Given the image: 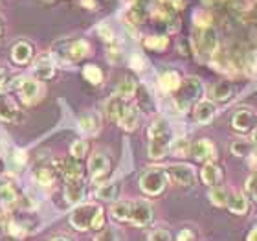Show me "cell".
<instances>
[{
    "instance_id": "obj_2",
    "label": "cell",
    "mask_w": 257,
    "mask_h": 241,
    "mask_svg": "<svg viewBox=\"0 0 257 241\" xmlns=\"http://www.w3.org/2000/svg\"><path fill=\"white\" fill-rule=\"evenodd\" d=\"M105 223V215H103V208L96 203H85L79 204L77 208L70 214V225L74 226L75 230H90L96 228L99 230Z\"/></svg>"
},
{
    "instance_id": "obj_49",
    "label": "cell",
    "mask_w": 257,
    "mask_h": 241,
    "mask_svg": "<svg viewBox=\"0 0 257 241\" xmlns=\"http://www.w3.org/2000/svg\"><path fill=\"white\" fill-rule=\"evenodd\" d=\"M52 241H70V239H66V237H54Z\"/></svg>"
},
{
    "instance_id": "obj_3",
    "label": "cell",
    "mask_w": 257,
    "mask_h": 241,
    "mask_svg": "<svg viewBox=\"0 0 257 241\" xmlns=\"http://www.w3.org/2000/svg\"><path fill=\"white\" fill-rule=\"evenodd\" d=\"M202 94V83L198 77H186L182 79L180 87H178V91L175 92V105L180 113H188L189 109L198 102V98Z\"/></svg>"
},
{
    "instance_id": "obj_24",
    "label": "cell",
    "mask_w": 257,
    "mask_h": 241,
    "mask_svg": "<svg viewBox=\"0 0 257 241\" xmlns=\"http://www.w3.org/2000/svg\"><path fill=\"white\" fill-rule=\"evenodd\" d=\"M17 116H19V109H17L13 98L0 92V118L6 122H13V120H17Z\"/></svg>"
},
{
    "instance_id": "obj_47",
    "label": "cell",
    "mask_w": 257,
    "mask_h": 241,
    "mask_svg": "<svg viewBox=\"0 0 257 241\" xmlns=\"http://www.w3.org/2000/svg\"><path fill=\"white\" fill-rule=\"evenodd\" d=\"M246 241H257V226L253 228L250 234H248V237H246Z\"/></svg>"
},
{
    "instance_id": "obj_43",
    "label": "cell",
    "mask_w": 257,
    "mask_h": 241,
    "mask_svg": "<svg viewBox=\"0 0 257 241\" xmlns=\"http://www.w3.org/2000/svg\"><path fill=\"white\" fill-rule=\"evenodd\" d=\"M97 32H99V35H101L107 43H112L114 33H112V30H110V26H107V24H101V26L97 28Z\"/></svg>"
},
{
    "instance_id": "obj_46",
    "label": "cell",
    "mask_w": 257,
    "mask_h": 241,
    "mask_svg": "<svg viewBox=\"0 0 257 241\" xmlns=\"http://www.w3.org/2000/svg\"><path fill=\"white\" fill-rule=\"evenodd\" d=\"M81 4L85 6H88V10H97V2L96 0H81Z\"/></svg>"
},
{
    "instance_id": "obj_45",
    "label": "cell",
    "mask_w": 257,
    "mask_h": 241,
    "mask_svg": "<svg viewBox=\"0 0 257 241\" xmlns=\"http://www.w3.org/2000/svg\"><path fill=\"white\" fill-rule=\"evenodd\" d=\"M191 239H193V232L186 228V230H182L180 234H178V239L177 241H191Z\"/></svg>"
},
{
    "instance_id": "obj_17",
    "label": "cell",
    "mask_w": 257,
    "mask_h": 241,
    "mask_svg": "<svg viewBox=\"0 0 257 241\" xmlns=\"http://www.w3.org/2000/svg\"><path fill=\"white\" fill-rule=\"evenodd\" d=\"M11 59L17 64H28L33 59V46L28 41H19L11 48Z\"/></svg>"
},
{
    "instance_id": "obj_12",
    "label": "cell",
    "mask_w": 257,
    "mask_h": 241,
    "mask_svg": "<svg viewBox=\"0 0 257 241\" xmlns=\"http://www.w3.org/2000/svg\"><path fill=\"white\" fill-rule=\"evenodd\" d=\"M19 94H21L22 102L26 105H32V103L39 102L41 100V92H43V87L39 83V79H22L19 85Z\"/></svg>"
},
{
    "instance_id": "obj_8",
    "label": "cell",
    "mask_w": 257,
    "mask_h": 241,
    "mask_svg": "<svg viewBox=\"0 0 257 241\" xmlns=\"http://www.w3.org/2000/svg\"><path fill=\"white\" fill-rule=\"evenodd\" d=\"M110 172V158L105 153H94L88 160V173L94 182H101Z\"/></svg>"
},
{
    "instance_id": "obj_15",
    "label": "cell",
    "mask_w": 257,
    "mask_h": 241,
    "mask_svg": "<svg viewBox=\"0 0 257 241\" xmlns=\"http://www.w3.org/2000/svg\"><path fill=\"white\" fill-rule=\"evenodd\" d=\"M224 177V173H222V168L219 164H215V162H206L204 168L200 170V179H202L204 184H208V186H219L220 181Z\"/></svg>"
},
{
    "instance_id": "obj_30",
    "label": "cell",
    "mask_w": 257,
    "mask_h": 241,
    "mask_svg": "<svg viewBox=\"0 0 257 241\" xmlns=\"http://www.w3.org/2000/svg\"><path fill=\"white\" fill-rule=\"evenodd\" d=\"M145 48L153 50V52H164L169 46V39L166 35H149L144 39Z\"/></svg>"
},
{
    "instance_id": "obj_42",
    "label": "cell",
    "mask_w": 257,
    "mask_h": 241,
    "mask_svg": "<svg viewBox=\"0 0 257 241\" xmlns=\"http://www.w3.org/2000/svg\"><path fill=\"white\" fill-rule=\"evenodd\" d=\"M94 241H118V236H116V232L112 228H105V230H101L97 234Z\"/></svg>"
},
{
    "instance_id": "obj_36",
    "label": "cell",
    "mask_w": 257,
    "mask_h": 241,
    "mask_svg": "<svg viewBox=\"0 0 257 241\" xmlns=\"http://www.w3.org/2000/svg\"><path fill=\"white\" fill-rule=\"evenodd\" d=\"M209 201L215 204V206H226V201H228V190L222 186H213L209 190Z\"/></svg>"
},
{
    "instance_id": "obj_13",
    "label": "cell",
    "mask_w": 257,
    "mask_h": 241,
    "mask_svg": "<svg viewBox=\"0 0 257 241\" xmlns=\"http://www.w3.org/2000/svg\"><path fill=\"white\" fill-rule=\"evenodd\" d=\"M215 114H217V107L211 100H198L193 107V118L200 125H206V123L211 122L215 118Z\"/></svg>"
},
{
    "instance_id": "obj_27",
    "label": "cell",
    "mask_w": 257,
    "mask_h": 241,
    "mask_svg": "<svg viewBox=\"0 0 257 241\" xmlns=\"http://www.w3.org/2000/svg\"><path fill=\"white\" fill-rule=\"evenodd\" d=\"M79 125L86 134H96L101 129V120H99V116L96 113H86L81 116Z\"/></svg>"
},
{
    "instance_id": "obj_7",
    "label": "cell",
    "mask_w": 257,
    "mask_h": 241,
    "mask_svg": "<svg viewBox=\"0 0 257 241\" xmlns=\"http://www.w3.org/2000/svg\"><path fill=\"white\" fill-rule=\"evenodd\" d=\"M231 127L239 133H248L257 127V113L252 107H241L231 116Z\"/></svg>"
},
{
    "instance_id": "obj_34",
    "label": "cell",
    "mask_w": 257,
    "mask_h": 241,
    "mask_svg": "<svg viewBox=\"0 0 257 241\" xmlns=\"http://www.w3.org/2000/svg\"><path fill=\"white\" fill-rule=\"evenodd\" d=\"M35 181L41 184V186H52L55 182V173L54 170H50V168H39L35 170Z\"/></svg>"
},
{
    "instance_id": "obj_38",
    "label": "cell",
    "mask_w": 257,
    "mask_h": 241,
    "mask_svg": "<svg viewBox=\"0 0 257 241\" xmlns=\"http://www.w3.org/2000/svg\"><path fill=\"white\" fill-rule=\"evenodd\" d=\"M86 149H88V144H86L85 140H75L74 144L70 145V156L81 160V158L86 155Z\"/></svg>"
},
{
    "instance_id": "obj_19",
    "label": "cell",
    "mask_w": 257,
    "mask_h": 241,
    "mask_svg": "<svg viewBox=\"0 0 257 241\" xmlns=\"http://www.w3.org/2000/svg\"><path fill=\"white\" fill-rule=\"evenodd\" d=\"M138 123H140V107L128 103L127 109L121 114V118H119L118 125L121 129H125V131H134V129L138 127Z\"/></svg>"
},
{
    "instance_id": "obj_26",
    "label": "cell",
    "mask_w": 257,
    "mask_h": 241,
    "mask_svg": "<svg viewBox=\"0 0 257 241\" xmlns=\"http://www.w3.org/2000/svg\"><path fill=\"white\" fill-rule=\"evenodd\" d=\"M119 193H121V186H119V182H108V184H101V186L97 188L96 197L101 199V201L114 203V201L119 197Z\"/></svg>"
},
{
    "instance_id": "obj_22",
    "label": "cell",
    "mask_w": 257,
    "mask_h": 241,
    "mask_svg": "<svg viewBox=\"0 0 257 241\" xmlns=\"http://www.w3.org/2000/svg\"><path fill=\"white\" fill-rule=\"evenodd\" d=\"M233 96V85L230 81H217L213 87H211V102H220L224 103L228 102L230 98Z\"/></svg>"
},
{
    "instance_id": "obj_6",
    "label": "cell",
    "mask_w": 257,
    "mask_h": 241,
    "mask_svg": "<svg viewBox=\"0 0 257 241\" xmlns=\"http://www.w3.org/2000/svg\"><path fill=\"white\" fill-rule=\"evenodd\" d=\"M153 206L147 201H131L128 208V223L134 226H147L153 223Z\"/></svg>"
},
{
    "instance_id": "obj_1",
    "label": "cell",
    "mask_w": 257,
    "mask_h": 241,
    "mask_svg": "<svg viewBox=\"0 0 257 241\" xmlns=\"http://www.w3.org/2000/svg\"><path fill=\"white\" fill-rule=\"evenodd\" d=\"M149 158L151 160H160L169 153V145L173 142L171 125L166 118H156L151 123L149 131Z\"/></svg>"
},
{
    "instance_id": "obj_40",
    "label": "cell",
    "mask_w": 257,
    "mask_h": 241,
    "mask_svg": "<svg viewBox=\"0 0 257 241\" xmlns=\"http://www.w3.org/2000/svg\"><path fill=\"white\" fill-rule=\"evenodd\" d=\"M246 192L252 195L253 201H257V172H253L252 175L246 179Z\"/></svg>"
},
{
    "instance_id": "obj_14",
    "label": "cell",
    "mask_w": 257,
    "mask_h": 241,
    "mask_svg": "<svg viewBox=\"0 0 257 241\" xmlns=\"http://www.w3.org/2000/svg\"><path fill=\"white\" fill-rule=\"evenodd\" d=\"M70 61H81L85 59L86 55H90V44L86 43L85 39H75L66 43V48L63 52Z\"/></svg>"
},
{
    "instance_id": "obj_4",
    "label": "cell",
    "mask_w": 257,
    "mask_h": 241,
    "mask_svg": "<svg viewBox=\"0 0 257 241\" xmlns=\"http://www.w3.org/2000/svg\"><path fill=\"white\" fill-rule=\"evenodd\" d=\"M167 182H169V175H167L166 168H149L140 177V188L144 193L155 197L166 190Z\"/></svg>"
},
{
    "instance_id": "obj_37",
    "label": "cell",
    "mask_w": 257,
    "mask_h": 241,
    "mask_svg": "<svg viewBox=\"0 0 257 241\" xmlns=\"http://www.w3.org/2000/svg\"><path fill=\"white\" fill-rule=\"evenodd\" d=\"M211 21H213V17H211V13H209L208 10H198V11H195V15H193V22H195L197 28L213 26Z\"/></svg>"
},
{
    "instance_id": "obj_50",
    "label": "cell",
    "mask_w": 257,
    "mask_h": 241,
    "mask_svg": "<svg viewBox=\"0 0 257 241\" xmlns=\"http://www.w3.org/2000/svg\"><path fill=\"white\" fill-rule=\"evenodd\" d=\"M0 35H2V19H0Z\"/></svg>"
},
{
    "instance_id": "obj_21",
    "label": "cell",
    "mask_w": 257,
    "mask_h": 241,
    "mask_svg": "<svg viewBox=\"0 0 257 241\" xmlns=\"http://www.w3.org/2000/svg\"><path fill=\"white\" fill-rule=\"evenodd\" d=\"M127 105H128L127 100H123V98H119L114 94V96L107 102V105H105V113H107V116L112 120V122L118 123L119 118H121V114H123V111L127 109Z\"/></svg>"
},
{
    "instance_id": "obj_28",
    "label": "cell",
    "mask_w": 257,
    "mask_h": 241,
    "mask_svg": "<svg viewBox=\"0 0 257 241\" xmlns=\"http://www.w3.org/2000/svg\"><path fill=\"white\" fill-rule=\"evenodd\" d=\"M0 201H2L4 208H11L13 204H17L19 197H17L13 184H10V182H0Z\"/></svg>"
},
{
    "instance_id": "obj_11",
    "label": "cell",
    "mask_w": 257,
    "mask_h": 241,
    "mask_svg": "<svg viewBox=\"0 0 257 241\" xmlns=\"http://www.w3.org/2000/svg\"><path fill=\"white\" fill-rule=\"evenodd\" d=\"M55 166L61 172V175L66 179V182L83 179V166H81V162L77 158H74V156H66V158L55 160Z\"/></svg>"
},
{
    "instance_id": "obj_9",
    "label": "cell",
    "mask_w": 257,
    "mask_h": 241,
    "mask_svg": "<svg viewBox=\"0 0 257 241\" xmlns=\"http://www.w3.org/2000/svg\"><path fill=\"white\" fill-rule=\"evenodd\" d=\"M166 172L180 186H195V182H197L195 170L189 164H171Z\"/></svg>"
},
{
    "instance_id": "obj_16",
    "label": "cell",
    "mask_w": 257,
    "mask_h": 241,
    "mask_svg": "<svg viewBox=\"0 0 257 241\" xmlns=\"http://www.w3.org/2000/svg\"><path fill=\"white\" fill-rule=\"evenodd\" d=\"M182 83V77L178 72L175 70H166V72H162L158 75V87L162 89V92H166V94H175L178 91V87Z\"/></svg>"
},
{
    "instance_id": "obj_18",
    "label": "cell",
    "mask_w": 257,
    "mask_h": 241,
    "mask_svg": "<svg viewBox=\"0 0 257 241\" xmlns=\"http://www.w3.org/2000/svg\"><path fill=\"white\" fill-rule=\"evenodd\" d=\"M64 197L70 204H77L85 199V184H83V179H77V181H68L66 182V188H64Z\"/></svg>"
},
{
    "instance_id": "obj_23",
    "label": "cell",
    "mask_w": 257,
    "mask_h": 241,
    "mask_svg": "<svg viewBox=\"0 0 257 241\" xmlns=\"http://www.w3.org/2000/svg\"><path fill=\"white\" fill-rule=\"evenodd\" d=\"M226 206L231 214L242 215L248 212V199L239 192H231L228 193V201H226Z\"/></svg>"
},
{
    "instance_id": "obj_41",
    "label": "cell",
    "mask_w": 257,
    "mask_h": 241,
    "mask_svg": "<svg viewBox=\"0 0 257 241\" xmlns=\"http://www.w3.org/2000/svg\"><path fill=\"white\" fill-rule=\"evenodd\" d=\"M149 241H171V234L164 228H158V230L151 232Z\"/></svg>"
},
{
    "instance_id": "obj_20",
    "label": "cell",
    "mask_w": 257,
    "mask_h": 241,
    "mask_svg": "<svg viewBox=\"0 0 257 241\" xmlns=\"http://www.w3.org/2000/svg\"><path fill=\"white\" fill-rule=\"evenodd\" d=\"M145 17H147V10H145L144 4H140L138 0L128 6L123 13L125 22L131 24V26H138V24H142V22L145 21Z\"/></svg>"
},
{
    "instance_id": "obj_39",
    "label": "cell",
    "mask_w": 257,
    "mask_h": 241,
    "mask_svg": "<svg viewBox=\"0 0 257 241\" xmlns=\"http://www.w3.org/2000/svg\"><path fill=\"white\" fill-rule=\"evenodd\" d=\"M131 66H133V70H136V72H142V70H145V66H147V59H145L142 54H133L131 55Z\"/></svg>"
},
{
    "instance_id": "obj_51",
    "label": "cell",
    "mask_w": 257,
    "mask_h": 241,
    "mask_svg": "<svg viewBox=\"0 0 257 241\" xmlns=\"http://www.w3.org/2000/svg\"><path fill=\"white\" fill-rule=\"evenodd\" d=\"M2 87H4V83H2V79H0V91H2Z\"/></svg>"
},
{
    "instance_id": "obj_48",
    "label": "cell",
    "mask_w": 257,
    "mask_h": 241,
    "mask_svg": "<svg viewBox=\"0 0 257 241\" xmlns=\"http://www.w3.org/2000/svg\"><path fill=\"white\" fill-rule=\"evenodd\" d=\"M252 140H253V142H252L253 147H257V127L253 129V136H252Z\"/></svg>"
},
{
    "instance_id": "obj_35",
    "label": "cell",
    "mask_w": 257,
    "mask_h": 241,
    "mask_svg": "<svg viewBox=\"0 0 257 241\" xmlns=\"http://www.w3.org/2000/svg\"><path fill=\"white\" fill-rule=\"evenodd\" d=\"M83 75H85L86 81H90L92 85H99L103 81V72L96 64H86L85 68H83Z\"/></svg>"
},
{
    "instance_id": "obj_5",
    "label": "cell",
    "mask_w": 257,
    "mask_h": 241,
    "mask_svg": "<svg viewBox=\"0 0 257 241\" xmlns=\"http://www.w3.org/2000/svg\"><path fill=\"white\" fill-rule=\"evenodd\" d=\"M195 48H197V54L206 55V57H211V55L217 52L219 48V33L213 26L208 28H197V33H195Z\"/></svg>"
},
{
    "instance_id": "obj_25",
    "label": "cell",
    "mask_w": 257,
    "mask_h": 241,
    "mask_svg": "<svg viewBox=\"0 0 257 241\" xmlns=\"http://www.w3.org/2000/svg\"><path fill=\"white\" fill-rule=\"evenodd\" d=\"M35 75H37L41 81H46L50 77H54L55 74V66L54 61L50 59V55H44V57H39L37 63H35Z\"/></svg>"
},
{
    "instance_id": "obj_44",
    "label": "cell",
    "mask_w": 257,
    "mask_h": 241,
    "mask_svg": "<svg viewBox=\"0 0 257 241\" xmlns=\"http://www.w3.org/2000/svg\"><path fill=\"white\" fill-rule=\"evenodd\" d=\"M119 57H121V52H119L118 48H110V50H108V59H110V63H118Z\"/></svg>"
},
{
    "instance_id": "obj_32",
    "label": "cell",
    "mask_w": 257,
    "mask_h": 241,
    "mask_svg": "<svg viewBox=\"0 0 257 241\" xmlns=\"http://www.w3.org/2000/svg\"><path fill=\"white\" fill-rule=\"evenodd\" d=\"M128 208H131V201H118L112 204L110 214L116 221H128Z\"/></svg>"
},
{
    "instance_id": "obj_10",
    "label": "cell",
    "mask_w": 257,
    "mask_h": 241,
    "mask_svg": "<svg viewBox=\"0 0 257 241\" xmlns=\"http://www.w3.org/2000/svg\"><path fill=\"white\" fill-rule=\"evenodd\" d=\"M189 155L195 156V158L200 162H215V158H217V149H215V145L211 140L200 138L191 144Z\"/></svg>"
},
{
    "instance_id": "obj_29",
    "label": "cell",
    "mask_w": 257,
    "mask_h": 241,
    "mask_svg": "<svg viewBox=\"0 0 257 241\" xmlns=\"http://www.w3.org/2000/svg\"><path fill=\"white\" fill-rule=\"evenodd\" d=\"M136 91H138V85H136V81L131 79V77H125L123 81H119V85L116 87V96L123 98V100H131V98L136 94Z\"/></svg>"
},
{
    "instance_id": "obj_33",
    "label": "cell",
    "mask_w": 257,
    "mask_h": 241,
    "mask_svg": "<svg viewBox=\"0 0 257 241\" xmlns=\"http://www.w3.org/2000/svg\"><path fill=\"white\" fill-rule=\"evenodd\" d=\"M189 149H191V144H189V140L186 138H177L173 140L171 145H169V151H171L175 156H189Z\"/></svg>"
},
{
    "instance_id": "obj_31",
    "label": "cell",
    "mask_w": 257,
    "mask_h": 241,
    "mask_svg": "<svg viewBox=\"0 0 257 241\" xmlns=\"http://www.w3.org/2000/svg\"><path fill=\"white\" fill-rule=\"evenodd\" d=\"M231 153L235 156H250L252 155V149H253V144L250 142V140H235V142H231L230 145Z\"/></svg>"
}]
</instances>
